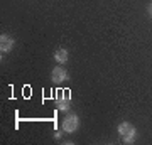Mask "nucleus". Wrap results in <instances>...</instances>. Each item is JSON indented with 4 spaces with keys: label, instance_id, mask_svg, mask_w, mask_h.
Masks as SVG:
<instances>
[{
    "label": "nucleus",
    "instance_id": "f257e3e1",
    "mask_svg": "<svg viewBox=\"0 0 152 145\" xmlns=\"http://www.w3.org/2000/svg\"><path fill=\"white\" fill-rule=\"evenodd\" d=\"M117 130H118L120 140H122L124 144H134V142H135L137 128L132 123H129V122H122V123L117 127Z\"/></svg>",
    "mask_w": 152,
    "mask_h": 145
},
{
    "label": "nucleus",
    "instance_id": "f03ea898",
    "mask_svg": "<svg viewBox=\"0 0 152 145\" xmlns=\"http://www.w3.org/2000/svg\"><path fill=\"white\" fill-rule=\"evenodd\" d=\"M78 128H80V117L75 115V113L66 115L64 120H63V130L66 133H75Z\"/></svg>",
    "mask_w": 152,
    "mask_h": 145
},
{
    "label": "nucleus",
    "instance_id": "7ed1b4c3",
    "mask_svg": "<svg viewBox=\"0 0 152 145\" xmlns=\"http://www.w3.org/2000/svg\"><path fill=\"white\" fill-rule=\"evenodd\" d=\"M56 106H58V110H61V111H68L71 108V96H69V91H68V90H64L59 96L56 98Z\"/></svg>",
    "mask_w": 152,
    "mask_h": 145
},
{
    "label": "nucleus",
    "instance_id": "20e7f679",
    "mask_svg": "<svg viewBox=\"0 0 152 145\" xmlns=\"http://www.w3.org/2000/svg\"><path fill=\"white\" fill-rule=\"evenodd\" d=\"M15 46V39L10 37L9 34H2L0 36V52L2 54H9Z\"/></svg>",
    "mask_w": 152,
    "mask_h": 145
},
{
    "label": "nucleus",
    "instance_id": "39448f33",
    "mask_svg": "<svg viewBox=\"0 0 152 145\" xmlns=\"http://www.w3.org/2000/svg\"><path fill=\"white\" fill-rule=\"evenodd\" d=\"M51 81L53 83H66V81H69V74H68V71L64 68H58L56 66L54 69L51 71Z\"/></svg>",
    "mask_w": 152,
    "mask_h": 145
},
{
    "label": "nucleus",
    "instance_id": "423d86ee",
    "mask_svg": "<svg viewBox=\"0 0 152 145\" xmlns=\"http://www.w3.org/2000/svg\"><path fill=\"white\" fill-rule=\"evenodd\" d=\"M54 59H56L58 64H66L68 59H69V54H68V51H66L64 47H61V49H58V51L54 52Z\"/></svg>",
    "mask_w": 152,
    "mask_h": 145
},
{
    "label": "nucleus",
    "instance_id": "0eeeda50",
    "mask_svg": "<svg viewBox=\"0 0 152 145\" xmlns=\"http://www.w3.org/2000/svg\"><path fill=\"white\" fill-rule=\"evenodd\" d=\"M54 137H56V138H58V140H59L61 137H63V135H61V132H56V135H54Z\"/></svg>",
    "mask_w": 152,
    "mask_h": 145
},
{
    "label": "nucleus",
    "instance_id": "6e6552de",
    "mask_svg": "<svg viewBox=\"0 0 152 145\" xmlns=\"http://www.w3.org/2000/svg\"><path fill=\"white\" fill-rule=\"evenodd\" d=\"M149 12H151V15H152V5H151V7H149Z\"/></svg>",
    "mask_w": 152,
    "mask_h": 145
}]
</instances>
